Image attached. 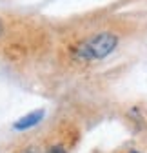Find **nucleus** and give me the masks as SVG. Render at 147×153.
<instances>
[{"instance_id":"f03ea898","label":"nucleus","mask_w":147,"mask_h":153,"mask_svg":"<svg viewBox=\"0 0 147 153\" xmlns=\"http://www.w3.org/2000/svg\"><path fill=\"white\" fill-rule=\"evenodd\" d=\"M42 119H44V109H35V111H31V113L24 115L22 119H18V120L15 122V129H18V131H22V129H29V128L36 126Z\"/></svg>"},{"instance_id":"39448f33","label":"nucleus","mask_w":147,"mask_h":153,"mask_svg":"<svg viewBox=\"0 0 147 153\" xmlns=\"http://www.w3.org/2000/svg\"><path fill=\"white\" fill-rule=\"evenodd\" d=\"M2 31H4V27H2V20H0V35H2Z\"/></svg>"},{"instance_id":"7ed1b4c3","label":"nucleus","mask_w":147,"mask_h":153,"mask_svg":"<svg viewBox=\"0 0 147 153\" xmlns=\"http://www.w3.org/2000/svg\"><path fill=\"white\" fill-rule=\"evenodd\" d=\"M47 153H65V149H64L62 146H53Z\"/></svg>"},{"instance_id":"f257e3e1","label":"nucleus","mask_w":147,"mask_h":153,"mask_svg":"<svg viewBox=\"0 0 147 153\" xmlns=\"http://www.w3.org/2000/svg\"><path fill=\"white\" fill-rule=\"evenodd\" d=\"M118 44V38L113 33H100L89 36L76 48V56L82 60H100L111 55Z\"/></svg>"},{"instance_id":"20e7f679","label":"nucleus","mask_w":147,"mask_h":153,"mask_svg":"<svg viewBox=\"0 0 147 153\" xmlns=\"http://www.w3.org/2000/svg\"><path fill=\"white\" fill-rule=\"evenodd\" d=\"M22 153H36V151H33V149H26V151H22Z\"/></svg>"},{"instance_id":"423d86ee","label":"nucleus","mask_w":147,"mask_h":153,"mask_svg":"<svg viewBox=\"0 0 147 153\" xmlns=\"http://www.w3.org/2000/svg\"><path fill=\"white\" fill-rule=\"evenodd\" d=\"M129 153H142V151H129Z\"/></svg>"}]
</instances>
